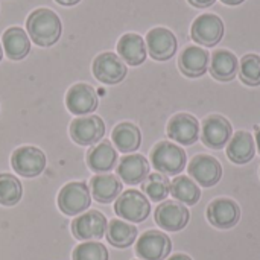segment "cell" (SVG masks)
I'll return each instance as SVG.
<instances>
[{"label": "cell", "instance_id": "obj_16", "mask_svg": "<svg viewBox=\"0 0 260 260\" xmlns=\"http://www.w3.org/2000/svg\"><path fill=\"white\" fill-rule=\"evenodd\" d=\"M207 219L216 229H232L241 219V209L238 203L229 198H218L207 207Z\"/></svg>", "mask_w": 260, "mask_h": 260}, {"label": "cell", "instance_id": "obj_27", "mask_svg": "<svg viewBox=\"0 0 260 260\" xmlns=\"http://www.w3.org/2000/svg\"><path fill=\"white\" fill-rule=\"evenodd\" d=\"M107 241L116 248H128L137 239V229L122 219H113L107 225Z\"/></svg>", "mask_w": 260, "mask_h": 260}, {"label": "cell", "instance_id": "obj_4", "mask_svg": "<svg viewBox=\"0 0 260 260\" xmlns=\"http://www.w3.org/2000/svg\"><path fill=\"white\" fill-rule=\"evenodd\" d=\"M114 212L122 219L129 222H143L151 213V204L148 198L139 190H125L117 197L114 204Z\"/></svg>", "mask_w": 260, "mask_h": 260}, {"label": "cell", "instance_id": "obj_33", "mask_svg": "<svg viewBox=\"0 0 260 260\" xmlns=\"http://www.w3.org/2000/svg\"><path fill=\"white\" fill-rule=\"evenodd\" d=\"M216 0H189L190 5H193L195 8H207L212 6Z\"/></svg>", "mask_w": 260, "mask_h": 260}, {"label": "cell", "instance_id": "obj_31", "mask_svg": "<svg viewBox=\"0 0 260 260\" xmlns=\"http://www.w3.org/2000/svg\"><path fill=\"white\" fill-rule=\"evenodd\" d=\"M239 78L250 87L260 85V56L256 53L245 55L239 62Z\"/></svg>", "mask_w": 260, "mask_h": 260}, {"label": "cell", "instance_id": "obj_24", "mask_svg": "<svg viewBox=\"0 0 260 260\" xmlns=\"http://www.w3.org/2000/svg\"><path fill=\"white\" fill-rule=\"evenodd\" d=\"M239 72V61L236 55L230 50L219 49L215 50L210 61V73L218 81H232Z\"/></svg>", "mask_w": 260, "mask_h": 260}, {"label": "cell", "instance_id": "obj_32", "mask_svg": "<svg viewBox=\"0 0 260 260\" xmlns=\"http://www.w3.org/2000/svg\"><path fill=\"white\" fill-rule=\"evenodd\" d=\"M73 260H108V250L104 244L96 241H87L79 244L72 254Z\"/></svg>", "mask_w": 260, "mask_h": 260}, {"label": "cell", "instance_id": "obj_38", "mask_svg": "<svg viewBox=\"0 0 260 260\" xmlns=\"http://www.w3.org/2000/svg\"><path fill=\"white\" fill-rule=\"evenodd\" d=\"M2 58H3V47H2V44H0V61H2Z\"/></svg>", "mask_w": 260, "mask_h": 260}, {"label": "cell", "instance_id": "obj_25", "mask_svg": "<svg viewBox=\"0 0 260 260\" xmlns=\"http://www.w3.org/2000/svg\"><path fill=\"white\" fill-rule=\"evenodd\" d=\"M2 43H3L6 56L12 61H20L26 58L30 50V41H29L27 34L24 32V29L17 27V26L5 30L2 37Z\"/></svg>", "mask_w": 260, "mask_h": 260}, {"label": "cell", "instance_id": "obj_5", "mask_svg": "<svg viewBox=\"0 0 260 260\" xmlns=\"http://www.w3.org/2000/svg\"><path fill=\"white\" fill-rule=\"evenodd\" d=\"M11 165L18 175L34 178L46 169V155L35 146H21L12 152Z\"/></svg>", "mask_w": 260, "mask_h": 260}, {"label": "cell", "instance_id": "obj_19", "mask_svg": "<svg viewBox=\"0 0 260 260\" xmlns=\"http://www.w3.org/2000/svg\"><path fill=\"white\" fill-rule=\"evenodd\" d=\"M117 175L126 184H140L149 175V163L140 154L126 155L117 166Z\"/></svg>", "mask_w": 260, "mask_h": 260}, {"label": "cell", "instance_id": "obj_35", "mask_svg": "<svg viewBox=\"0 0 260 260\" xmlns=\"http://www.w3.org/2000/svg\"><path fill=\"white\" fill-rule=\"evenodd\" d=\"M222 3H225V5H230V6H236V5H241V3H244L245 0H221Z\"/></svg>", "mask_w": 260, "mask_h": 260}, {"label": "cell", "instance_id": "obj_10", "mask_svg": "<svg viewBox=\"0 0 260 260\" xmlns=\"http://www.w3.org/2000/svg\"><path fill=\"white\" fill-rule=\"evenodd\" d=\"M190 219L189 209L178 201H165L155 210V222L166 232L183 230Z\"/></svg>", "mask_w": 260, "mask_h": 260}, {"label": "cell", "instance_id": "obj_22", "mask_svg": "<svg viewBox=\"0 0 260 260\" xmlns=\"http://www.w3.org/2000/svg\"><path fill=\"white\" fill-rule=\"evenodd\" d=\"M256 145L254 137L247 131H238L233 134L227 145V155L236 165H245L254 158Z\"/></svg>", "mask_w": 260, "mask_h": 260}, {"label": "cell", "instance_id": "obj_17", "mask_svg": "<svg viewBox=\"0 0 260 260\" xmlns=\"http://www.w3.org/2000/svg\"><path fill=\"white\" fill-rule=\"evenodd\" d=\"M168 136L180 145H193L200 137V122L187 113L175 114L168 123Z\"/></svg>", "mask_w": 260, "mask_h": 260}, {"label": "cell", "instance_id": "obj_6", "mask_svg": "<svg viewBox=\"0 0 260 260\" xmlns=\"http://www.w3.org/2000/svg\"><path fill=\"white\" fill-rule=\"evenodd\" d=\"M128 70L122 58L113 52H104L93 61V75L98 81L114 85L125 79Z\"/></svg>", "mask_w": 260, "mask_h": 260}, {"label": "cell", "instance_id": "obj_3", "mask_svg": "<svg viewBox=\"0 0 260 260\" xmlns=\"http://www.w3.org/2000/svg\"><path fill=\"white\" fill-rule=\"evenodd\" d=\"M91 204L90 189L82 181H73L66 184L58 193V207L67 216H76L84 213Z\"/></svg>", "mask_w": 260, "mask_h": 260}, {"label": "cell", "instance_id": "obj_2", "mask_svg": "<svg viewBox=\"0 0 260 260\" xmlns=\"http://www.w3.org/2000/svg\"><path fill=\"white\" fill-rule=\"evenodd\" d=\"M151 161L155 171L163 175H178L186 168V152L183 148L171 143V142H160L151 151Z\"/></svg>", "mask_w": 260, "mask_h": 260}, {"label": "cell", "instance_id": "obj_15", "mask_svg": "<svg viewBox=\"0 0 260 260\" xmlns=\"http://www.w3.org/2000/svg\"><path fill=\"white\" fill-rule=\"evenodd\" d=\"M146 46L149 55L155 61L171 59L178 47L177 37L166 27H154L146 35Z\"/></svg>", "mask_w": 260, "mask_h": 260}, {"label": "cell", "instance_id": "obj_1", "mask_svg": "<svg viewBox=\"0 0 260 260\" xmlns=\"http://www.w3.org/2000/svg\"><path fill=\"white\" fill-rule=\"evenodd\" d=\"M26 29L30 40L41 47L53 46L62 34L59 17L47 8H38L32 11L26 20Z\"/></svg>", "mask_w": 260, "mask_h": 260}, {"label": "cell", "instance_id": "obj_26", "mask_svg": "<svg viewBox=\"0 0 260 260\" xmlns=\"http://www.w3.org/2000/svg\"><path fill=\"white\" fill-rule=\"evenodd\" d=\"M113 143L120 152H134L140 148L142 134L140 129L129 122H122L113 129Z\"/></svg>", "mask_w": 260, "mask_h": 260}, {"label": "cell", "instance_id": "obj_30", "mask_svg": "<svg viewBox=\"0 0 260 260\" xmlns=\"http://www.w3.org/2000/svg\"><path fill=\"white\" fill-rule=\"evenodd\" d=\"M21 183L11 174H0V204L12 207L21 200Z\"/></svg>", "mask_w": 260, "mask_h": 260}, {"label": "cell", "instance_id": "obj_21", "mask_svg": "<svg viewBox=\"0 0 260 260\" xmlns=\"http://www.w3.org/2000/svg\"><path fill=\"white\" fill-rule=\"evenodd\" d=\"M117 53L129 66H140L146 59V43L139 34H125L117 43Z\"/></svg>", "mask_w": 260, "mask_h": 260}, {"label": "cell", "instance_id": "obj_20", "mask_svg": "<svg viewBox=\"0 0 260 260\" xmlns=\"http://www.w3.org/2000/svg\"><path fill=\"white\" fill-rule=\"evenodd\" d=\"M90 190L98 203L108 204L122 192V181L113 174H98L90 180Z\"/></svg>", "mask_w": 260, "mask_h": 260}, {"label": "cell", "instance_id": "obj_29", "mask_svg": "<svg viewBox=\"0 0 260 260\" xmlns=\"http://www.w3.org/2000/svg\"><path fill=\"white\" fill-rule=\"evenodd\" d=\"M142 190L149 197L151 201L160 203L165 201L166 197L171 193V181L166 175L155 172L145 178V181L142 183Z\"/></svg>", "mask_w": 260, "mask_h": 260}, {"label": "cell", "instance_id": "obj_8", "mask_svg": "<svg viewBox=\"0 0 260 260\" xmlns=\"http://www.w3.org/2000/svg\"><path fill=\"white\" fill-rule=\"evenodd\" d=\"M224 23L215 14H203L200 15L190 29L192 40L201 46L213 47L216 46L224 37Z\"/></svg>", "mask_w": 260, "mask_h": 260}, {"label": "cell", "instance_id": "obj_23", "mask_svg": "<svg viewBox=\"0 0 260 260\" xmlns=\"http://www.w3.org/2000/svg\"><path fill=\"white\" fill-rule=\"evenodd\" d=\"M117 161V152L110 143V140H104L93 146L87 154V165L96 174L110 172Z\"/></svg>", "mask_w": 260, "mask_h": 260}, {"label": "cell", "instance_id": "obj_14", "mask_svg": "<svg viewBox=\"0 0 260 260\" xmlns=\"http://www.w3.org/2000/svg\"><path fill=\"white\" fill-rule=\"evenodd\" d=\"M66 105L69 108V111L72 114L76 116H85L93 113L98 105H99V99H98V93L96 90L84 82L75 84L73 87H70V90L67 91L66 96Z\"/></svg>", "mask_w": 260, "mask_h": 260}, {"label": "cell", "instance_id": "obj_34", "mask_svg": "<svg viewBox=\"0 0 260 260\" xmlns=\"http://www.w3.org/2000/svg\"><path fill=\"white\" fill-rule=\"evenodd\" d=\"M55 2L59 3V5H64V6H73V5L79 3L81 0H55Z\"/></svg>", "mask_w": 260, "mask_h": 260}, {"label": "cell", "instance_id": "obj_13", "mask_svg": "<svg viewBox=\"0 0 260 260\" xmlns=\"http://www.w3.org/2000/svg\"><path fill=\"white\" fill-rule=\"evenodd\" d=\"M233 134V128L232 123L219 116V114H213L209 116L204 122H203V128H201V140L204 142L206 146L212 148V149H221L224 148Z\"/></svg>", "mask_w": 260, "mask_h": 260}, {"label": "cell", "instance_id": "obj_9", "mask_svg": "<svg viewBox=\"0 0 260 260\" xmlns=\"http://www.w3.org/2000/svg\"><path fill=\"white\" fill-rule=\"evenodd\" d=\"M107 218L98 210H88L72 222V233L79 241H99L107 232Z\"/></svg>", "mask_w": 260, "mask_h": 260}, {"label": "cell", "instance_id": "obj_18", "mask_svg": "<svg viewBox=\"0 0 260 260\" xmlns=\"http://www.w3.org/2000/svg\"><path fill=\"white\" fill-rule=\"evenodd\" d=\"M209 52L198 46L186 47L178 59V66L183 75L189 78H200L209 69Z\"/></svg>", "mask_w": 260, "mask_h": 260}, {"label": "cell", "instance_id": "obj_36", "mask_svg": "<svg viewBox=\"0 0 260 260\" xmlns=\"http://www.w3.org/2000/svg\"><path fill=\"white\" fill-rule=\"evenodd\" d=\"M168 260H192L189 256L186 254H175V256H171Z\"/></svg>", "mask_w": 260, "mask_h": 260}, {"label": "cell", "instance_id": "obj_7", "mask_svg": "<svg viewBox=\"0 0 260 260\" xmlns=\"http://www.w3.org/2000/svg\"><path fill=\"white\" fill-rule=\"evenodd\" d=\"M172 250V242L168 235L157 230H149L140 236L136 244V253L143 260H165Z\"/></svg>", "mask_w": 260, "mask_h": 260}, {"label": "cell", "instance_id": "obj_28", "mask_svg": "<svg viewBox=\"0 0 260 260\" xmlns=\"http://www.w3.org/2000/svg\"><path fill=\"white\" fill-rule=\"evenodd\" d=\"M171 195L181 204L195 206L201 198V190L192 178L178 175L171 181Z\"/></svg>", "mask_w": 260, "mask_h": 260}, {"label": "cell", "instance_id": "obj_11", "mask_svg": "<svg viewBox=\"0 0 260 260\" xmlns=\"http://www.w3.org/2000/svg\"><path fill=\"white\" fill-rule=\"evenodd\" d=\"M105 134V123L99 116H84L75 119L70 125V137L82 146L98 143Z\"/></svg>", "mask_w": 260, "mask_h": 260}, {"label": "cell", "instance_id": "obj_12", "mask_svg": "<svg viewBox=\"0 0 260 260\" xmlns=\"http://www.w3.org/2000/svg\"><path fill=\"white\" fill-rule=\"evenodd\" d=\"M189 175L197 184H201L203 187H212L219 183L222 177V166L216 158L200 154L189 163Z\"/></svg>", "mask_w": 260, "mask_h": 260}, {"label": "cell", "instance_id": "obj_37", "mask_svg": "<svg viewBox=\"0 0 260 260\" xmlns=\"http://www.w3.org/2000/svg\"><path fill=\"white\" fill-rule=\"evenodd\" d=\"M256 143H257V148H259L260 152V128H257V133H256Z\"/></svg>", "mask_w": 260, "mask_h": 260}]
</instances>
